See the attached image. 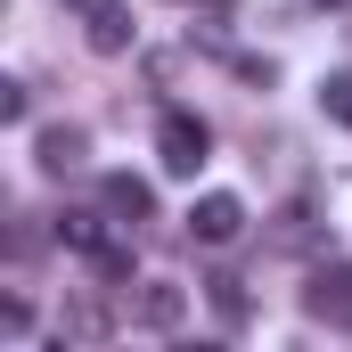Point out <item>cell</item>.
<instances>
[{
	"instance_id": "6da1fadb",
	"label": "cell",
	"mask_w": 352,
	"mask_h": 352,
	"mask_svg": "<svg viewBox=\"0 0 352 352\" xmlns=\"http://www.w3.org/2000/svg\"><path fill=\"white\" fill-rule=\"evenodd\" d=\"M205 156H213V131H205V115L164 107V123H156V164H164L173 180H197V173H205Z\"/></svg>"
},
{
	"instance_id": "7a4b0ae2",
	"label": "cell",
	"mask_w": 352,
	"mask_h": 352,
	"mask_svg": "<svg viewBox=\"0 0 352 352\" xmlns=\"http://www.w3.org/2000/svg\"><path fill=\"white\" fill-rule=\"evenodd\" d=\"M303 311H311L320 328L352 336V263H320V270H311V287H303Z\"/></svg>"
},
{
	"instance_id": "3957f363",
	"label": "cell",
	"mask_w": 352,
	"mask_h": 352,
	"mask_svg": "<svg viewBox=\"0 0 352 352\" xmlns=\"http://www.w3.org/2000/svg\"><path fill=\"white\" fill-rule=\"evenodd\" d=\"M188 238H197V246H238V238H246V205H238L230 188H205V197L188 205Z\"/></svg>"
},
{
	"instance_id": "277c9868",
	"label": "cell",
	"mask_w": 352,
	"mask_h": 352,
	"mask_svg": "<svg viewBox=\"0 0 352 352\" xmlns=\"http://www.w3.org/2000/svg\"><path fill=\"white\" fill-rule=\"evenodd\" d=\"M131 320H140L148 336H173L180 320H188V287H173V278H148V287H140V303H131Z\"/></svg>"
},
{
	"instance_id": "5b68a950",
	"label": "cell",
	"mask_w": 352,
	"mask_h": 352,
	"mask_svg": "<svg viewBox=\"0 0 352 352\" xmlns=\"http://www.w3.org/2000/svg\"><path fill=\"white\" fill-rule=\"evenodd\" d=\"M115 336V311L98 303V295H66V311H58V344H107Z\"/></svg>"
},
{
	"instance_id": "8992f818",
	"label": "cell",
	"mask_w": 352,
	"mask_h": 352,
	"mask_svg": "<svg viewBox=\"0 0 352 352\" xmlns=\"http://www.w3.org/2000/svg\"><path fill=\"white\" fill-rule=\"evenodd\" d=\"M98 197H107L115 221H156V188H148L140 173H107V180H98Z\"/></svg>"
},
{
	"instance_id": "52a82bcc",
	"label": "cell",
	"mask_w": 352,
	"mask_h": 352,
	"mask_svg": "<svg viewBox=\"0 0 352 352\" xmlns=\"http://www.w3.org/2000/svg\"><path fill=\"white\" fill-rule=\"evenodd\" d=\"M82 131H74V123H50V131H41V140H33V156H41V173H74V164H82Z\"/></svg>"
},
{
	"instance_id": "ba28073f",
	"label": "cell",
	"mask_w": 352,
	"mask_h": 352,
	"mask_svg": "<svg viewBox=\"0 0 352 352\" xmlns=\"http://www.w3.org/2000/svg\"><path fill=\"white\" fill-rule=\"evenodd\" d=\"M82 33H90V50H98V58H123V50H131V16H123V0H115V8H98V16H82Z\"/></svg>"
},
{
	"instance_id": "9c48e42d",
	"label": "cell",
	"mask_w": 352,
	"mask_h": 352,
	"mask_svg": "<svg viewBox=\"0 0 352 352\" xmlns=\"http://www.w3.org/2000/svg\"><path fill=\"white\" fill-rule=\"evenodd\" d=\"M205 295H213L221 328H246V320H254V303H246V278H230V270H221V278H205Z\"/></svg>"
},
{
	"instance_id": "30bf717a",
	"label": "cell",
	"mask_w": 352,
	"mask_h": 352,
	"mask_svg": "<svg viewBox=\"0 0 352 352\" xmlns=\"http://www.w3.org/2000/svg\"><path fill=\"white\" fill-rule=\"evenodd\" d=\"M58 246H74V254H98V246H107V221H98V213H66V221H58Z\"/></svg>"
},
{
	"instance_id": "8fae6325",
	"label": "cell",
	"mask_w": 352,
	"mask_h": 352,
	"mask_svg": "<svg viewBox=\"0 0 352 352\" xmlns=\"http://www.w3.org/2000/svg\"><path fill=\"white\" fill-rule=\"evenodd\" d=\"M311 238H320V230H311V205H303V197H295V205H287V213H278V246H287V254H303V246H311Z\"/></svg>"
},
{
	"instance_id": "7c38bea8",
	"label": "cell",
	"mask_w": 352,
	"mask_h": 352,
	"mask_svg": "<svg viewBox=\"0 0 352 352\" xmlns=\"http://www.w3.org/2000/svg\"><path fill=\"white\" fill-rule=\"evenodd\" d=\"M90 263H98V278H107V287H123V278H131V246H123V238H107Z\"/></svg>"
},
{
	"instance_id": "4fadbf2b",
	"label": "cell",
	"mask_w": 352,
	"mask_h": 352,
	"mask_svg": "<svg viewBox=\"0 0 352 352\" xmlns=\"http://www.w3.org/2000/svg\"><path fill=\"white\" fill-rule=\"evenodd\" d=\"M320 107H328L336 123H352V74H328V82H320Z\"/></svg>"
},
{
	"instance_id": "5bb4252c",
	"label": "cell",
	"mask_w": 352,
	"mask_h": 352,
	"mask_svg": "<svg viewBox=\"0 0 352 352\" xmlns=\"http://www.w3.org/2000/svg\"><path fill=\"white\" fill-rule=\"evenodd\" d=\"M33 115V98H25V82H0V123H25Z\"/></svg>"
},
{
	"instance_id": "9a60e30c",
	"label": "cell",
	"mask_w": 352,
	"mask_h": 352,
	"mask_svg": "<svg viewBox=\"0 0 352 352\" xmlns=\"http://www.w3.org/2000/svg\"><path fill=\"white\" fill-rule=\"evenodd\" d=\"M66 8H74V16H98V8H115V0H66Z\"/></svg>"
},
{
	"instance_id": "2e32d148",
	"label": "cell",
	"mask_w": 352,
	"mask_h": 352,
	"mask_svg": "<svg viewBox=\"0 0 352 352\" xmlns=\"http://www.w3.org/2000/svg\"><path fill=\"white\" fill-rule=\"evenodd\" d=\"M311 8H344V0H311Z\"/></svg>"
}]
</instances>
